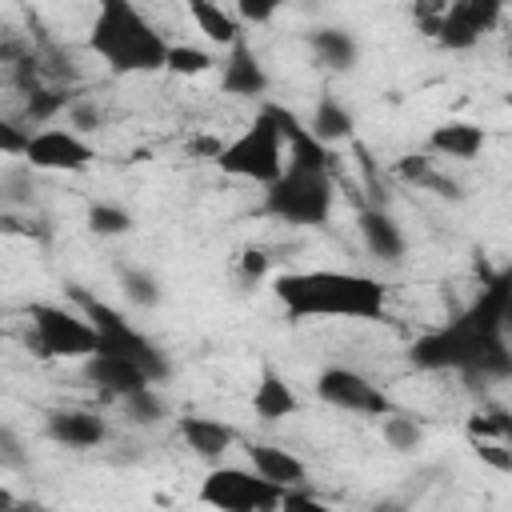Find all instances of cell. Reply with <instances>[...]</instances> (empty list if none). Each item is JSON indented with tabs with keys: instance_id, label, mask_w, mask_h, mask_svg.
Listing matches in <instances>:
<instances>
[{
	"instance_id": "obj_1",
	"label": "cell",
	"mask_w": 512,
	"mask_h": 512,
	"mask_svg": "<svg viewBox=\"0 0 512 512\" xmlns=\"http://www.w3.org/2000/svg\"><path fill=\"white\" fill-rule=\"evenodd\" d=\"M512 308V280L508 272H496L476 304L468 312H460L456 320H448L444 328L424 332L408 356L416 368L424 372H468V376H508L512 372V356H508V340H504V320Z\"/></svg>"
},
{
	"instance_id": "obj_2",
	"label": "cell",
	"mask_w": 512,
	"mask_h": 512,
	"mask_svg": "<svg viewBox=\"0 0 512 512\" xmlns=\"http://www.w3.org/2000/svg\"><path fill=\"white\" fill-rule=\"evenodd\" d=\"M272 296L292 320H376L388 304V292L368 272L340 268H304L280 272Z\"/></svg>"
},
{
	"instance_id": "obj_3",
	"label": "cell",
	"mask_w": 512,
	"mask_h": 512,
	"mask_svg": "<svg viewBox=\"0 0 512 512\" xmlns=\"http://www.w3.org/2000/svg\"><path fill=\"white\" fill-rule=\"evenodd\" d=\"M168 44L172 40L128 0H104L88 28V48L120 76L160 72Z\"/></svg>"
},
{
	"instance_id": "obj_4",
	"label": "cell",
	"mask_w": 512,
	"mask_h": 512,
	"mask_svg": "<svg viewBox=\"0 0 512 512\" xmlns=\"http://www.w3.org/2000/svg\"><path fill=\"white\" fill-rule=\"evenodd\" d=\"M72 304H76V312L92 324V332H96V352H100V356H116V360L136 364L152 384L172 372L168 356H164L136 324H128L120 308H112L108 300H100V296H92V292H84V288H72Z\"/></svg>"
},
{
	"instance_id": "obj_5",
	"label": "cell",
	"mask_w": 512,
	"mask_h": 512,
	"mask_svg": "<svg viewBox=\"0 0 512 512\" xmlns=\"http://www.w3.org/2000/svg\"><path fill=\"white\" fill-rule=\"evenodd\" d=\"M336 204V184L328 172H304V168H284L268 192H264V212L276 216L280 224L296 228H320L328 224Z\"/></svg>"
},
{
	"instance_id": "obj_6",
	"label": "cell",
	"mask_w": 512,
	"mask_h": 512,
	"mask_svg": "<svg viewBox=\"0 0 512 512\" xmlns=\"http://www.w3.org/2000/svg\"><path fill=\"white\" fill-rule=\"evenodd\" d=\"M216 164H220V172L252 180V184H272L284 172V140H280V128H276L268 104L248 120V128L232 144H224L216 152Z\"/></svg>"
},
{
	"instance_id": "obj_7",
	"label": "cell",
	"mask_w": 512,
	"mask_h": 512,
	"mask_svg": "<svg viewBox=\"0 0 512 512\" xmlns=\"http://www.w3.org/2000/svg\"><path fill=\"white\" fill-rule=\"evenodd\" d=\"M28 324H32L28 340L40 356H52V360H88V356H96V332L76 308L32 304Z\"/></svg>"
},
{
	"instance_id": "obj_8",
	"label": "cell",
	"mask_w": 512,
	"mask_h": 512,
	"mask_svg": "<svg viewBox=\"0 0 512 512\" xmlns=\"http://www.w3.org/2000/svg\"><path fill=\"white\" fill-rule=\"evenodd\" d=\"M284 488L260 480L252 468H232V464H216L204 484H200V504H208L212 512H276Z\"/></svg>"
},
{
	"instance_id": "obj_9",
	"label": "cell",
	"mask_w": 512,
	"mask_h": 512,
	"mask_svg": "<svg viewBox=\"0 0 512 512\" xmlns=\"http://www.w3.org/2000/svg\"><path fill=\"white\" fill-rule=\"evenodd\" d=\"M316 396L340 412H352V416H388L392 412V396L372 384L368 376L344 368V364H332V368H320L316 376Z\"/></svg>"
},
{
	"instance_id": "obj_10",
	"label": "cell",
	"mask_w": 512,
	"mask_h": 512,
	"mask_svg": "<svg viewBox=\"0 0 512 512\" xmlns=\"http://www.w3.org/2000/svg\"><path fill=\"white\" fill-rule=\"evenodd\" d=\"M24 160L40 172H84L96 160V148L72 128H40L28 136Z\"/></svg>"
},
{
	"instance_id": "obj_11",
	"label": "cell",
	"mask_w": 512,
	"mask_h": 512,
	"mask_svg": "<svg viewBox=\"0 0 512 512\" xmlns=\"http://www.w3.org/2000/svg\"><path fill=\"white\" fill-rule=\"evenodd\" d=\"M500 4L496 0H456L440 12V20L432 24V36L452 48V52H464L472 44H480V36L500 20Z\"/></svg>"
},
{
	"instance_id": "obj_12",
	"label": "cell",
	"mask_w": 512,
	"mask_h": 512,
	"mask_svg": "<svg viewBox=\"0 0 512 512\" xmlns=\"http://www.w3.org/2000/svg\"><path fill=\"white\" fill-rule=\"evenodd\" d=\"M220 88H224L228 96H252V100L268 92V72H264L260 56H256V48H252L248 40H240V44H232V48L224 52Z\"/></svg>"
},
{
	"instance_id": "obj_13",
	"label": "cell",
	"mask_w": 512,
	"mask_h": 512,
	"mask_svg": "<svg viewBox=\"0 0 512 512\" xmlns=\"http://www.w3.org/2000/svg\"><path fill=\"white\" fill-rule=\"evenodd\" d=\"M44 432H48V440H56L64 448H96V444H104L108 424H104V416H96L88 408H56L44 416Z\"/></svg>"
},
{
	"instance_id": "obj_14",
	"label": "cell",
	"mask_w": 512,
	"mask_h": 512,
	"mask_svg": "<svg viewBox=\"0 0 512 512\" xmlns=\"http://www.w3.org/2000/svg\"><path fill=\"white\" fill-rule=\"evenodd\" d=\"M248 464L260 480L276 484V488H304L308 484V468L296 452L280 448V444H248Z\"/></svg>"
},
{
	"instance_id": "obj_15",
	"label": "cell",
	"mask_w": 512,
	"mask_h": 512,
	"mask_svg": "<svg viewBox=\"0 0 512 512\" xmlns=\"http://www.w3.org/2000/svg\"><path fill=\"white\" fill-rule=\"evenodd\" d=\"M356 228H360V240H364V248L380 260V264H400L404 260V248H408V240H404V232H400V224L384 212V208H364L360 216H356Z\"/></svg>"
},
{
	"instance_id": "obj_16",
	"label": "cell",
	"mask_w": 512,
	"mask_h": 512,
	"mask_svg": "<svg viewBox=\"0 0 512 512\" xmlns=\"http://www.w3.org/2000/svg\"><path fill=\"white\" fill-rule=\"evenodd\" d=\"M84 380H88L92 388H100V392L116 396V400H124V396H132V392H140V388H148V384H152L136 364L116 360V356H100V352L84 360Z\"/></svg>"
},
{
	"instance_id": "obj_17",
	"label": "cell",
	"mask_w": 512,
	"mask_h": 512,
	"mask_svg": "<svg viewBox=\"0 0 512 512\" xmlns=\"http://www.w3.org/2000/svg\"><path fill=\"white\" fill-rule=\"evenodd\" d=\"M180 436L208 464H216L236 444V428H228L224 420H212V416H180Z\"/></svg>"
},
{
	"instance_id": "obj_18",
	"label": "cell",
	"mask_w": 512,
	"mask_h": 512,
	"mask_svg": "<svg viewBox=\"0 0 512 512\" xmlns=\"http://www.w3.org/2000/svg\"><path fill=\"white\" fill-rule=\"evenodd\" d=\"M484 144H488V136L472 120H444L428 132V148L436 156H452V160H472L484 152Z\"/></svg>"
},
{
	"instance_id": "obj_19",
	"label": "cell",
	"mask_w": 512,
	"mask_h": 512,
	"mask_svg": "<svg viewBox=\"0 0 512 512\" xmlns=\"http://www.w3.org/2000/svg\"><path fill=\"white\" fill-rule=\"evenodd\" d=\"M296 408H300V400H296L292 384H288L276 368H264V372H260V380H256V392H252V412H256L260 420L276 424V420L292 416Z\"/></svg>"
},
{
	"instance_id": "obj_20",
	"label": "cell",
	"mask_w": 512,
	"mask_h": 512,
	"mask_svg": "<svg viewBox=\"0 0 512 512\" xmlns=\"http://www.w3.org/2000/svg\"><path fill=\"white\" fill-rule=\"evenodd\" d=\"M188 12H192V20H196V28L208 36V44H216V48H232V44H240L244 40V28H240V20L232 16V8H224V4H208V0H192L188 4Z\"/></svg>"
},
{
	"instance_id": "obj_21",
	"label": "cell",
	"mask_w": 512,
	"mask_h": 512,
	"mask_svg": "<svg viewBox=\"0 0 512 512\" xmlns=\"http://www.w3.org/2000/svg\"><path fill=\"white\" fill-rule=\"evenodd\" d=\"M308 44H312L316 64H324L332 72H348L360 60V44L344 28H316V32H308Z\"/></svg>"
},
{
	"instance_id": "obj_22",
	"label": "cell",
	"mask_w": 512,
	"mask_h": 512,
	"mask_svg": "<svg viewBox=\"0 0 512 512\" xmlns=\"http://www.w3.org/2000/svg\"><path fill=\"white\" fill-rule=\"evenodd\" d=\"M396 176L416 184V188H424V192H432V196H444V200H460L464 196L460 184L448 172H440L436 160H428V156H400L396 160Z\"/></svg>"
},
{
	"instance_id": "obj_23",
	"label": "cell",
	"mask_w": 512,
	"mask_h": 512,
	"mask_svg": "<svg viewBox=\"0 0 512 512\" xmlns=\"http://www.w3.org/2000/svg\"><path fill=\"white\" fill-rule=\"evenodd\" d=\"M324 148H332L336 140H344V136H352V112L340 104V100H332V96H320V104L312 108V120L304 124Z\"/></svg>"
},
{
	"instance_id": "obj_24",
	"label": "cell",
	"mask_w": 512,
	"mask_h": 512,
	"mask_svg": "<svg viewBox=\"0 0 512 512\" xmlns=\"http://www.w3.org/2000/svg\"><path fill=\"white\" fill-rule=\"evenodd\" d=\"M380 432H384V444L392 448V452H412V448H420V440H424V428L416 424V416H408V412H388V416H380Z\"/></svg>"
},
{
	"instance_id": "obj_25",
	"label": "cell",
	"mask_w": 512,
	"mask_h": 512,
	"mask_svg": "<svg viewBox=\"0 0 512 512\" xmlns=\"http://www.w3.org/2000/svg\"><path fill=\"white\" fill-rule=\"evenodd\" d=\"M212 64H216L212 52L200 44H168V56H164V68L176 76H204Z\"/></svg>"
},
{
	"instance_id": "obj_26",
	"label": "cell",
	"mask_w": 512,
	"mask_h": 512,
	"mask_svg": "<svg viewBox=\"0 0 512 512\" xmlns=\"http://www.w3.org/2000/svg\"><path fill=\"white\" fill-rule=\"evenodd\" d=\"M120 408H124V416H128L132 424H160V420L168 416V404H164V396H160L152 384L140 388V392H132V396H124Z\"/></svg>"
},
{
	"instance_id": "obj_27",
	"label": "cell",
	"mask_w": 512,
	"mask_h": 512,
	"mask_svg": "<svg viewBox=\"0 0 512 512\" xmlns=\"http://www.w3.org/2000/svg\"><path fill=\"white\" fill-rule=\"evenodd\" d=\"M88 228H92L96 236H124V232H132V212L120 208V204L100 200V204L88 208Z\"/></svg>"
},
{
	"instance_id": "obj_28",
	"label": "cell",
	"mask_w": 512,
	"mask_h": 512,
	"mask_svg": "<svg viewBox=\"0 0 512 512\" xmlns=\"http://www.w3.org/2000/svg\"><path fill=\"white\" fill-rule=\"evenodd\" d=\"M120 288H124L128 304H136V308H156L160 304V280L152 272H144V268H128L120 276Z\"/></svg>"
},
{
	"instance_id": "obj_29",
	"label": "cell",
	"mask_w": 512,
	"mask_h": 512,
	"mask_svg": "<svg viewBox=\"0 0 512 512\" xmlns=\"http://www.w3.org/2000/svg\"><path fill=\"white\" fill-rule=\"evenodd\" d=\"M68 104H72V100H68V92H64V88L40 84L36 92H28V104H24V108H28V116H32V120H52V116H56V112H64Z\"/></svg>"
},
{
	"instance_id": "obj_30",
	"label": "cell",
	"mask_w": 512,
	"mask_h": 512,
	"mask_svg": "<svg viewBox=\"0 0 512 512\" xmlns=\"http://www.w3.org/2000/svg\"><path fill=\"white\" fill-rule=\"evenodd\" d=\"M276 512H332V508H328L324 500H316L312 492H304V488H288V492L280 496Z\"/></svg>"
},
{
	"instance_id": "obj_31",
	"label": "cell",
	"mask_w": 512,
	"mask_h": 512,
	"mask_svg": "<svg viewBox=\"0 0 512 512\" xmlns=\"http://www.w3.org/2000/svg\"><path fill=\"white\" fill-rule=\"evenodd\" d=\"M476 456L496 472H512V448H504V440H476Z\"/></svg>"
},
{
	"instance_id": "obj_32",
	"label": "cell",
	"mask_w": 512,
	"mask_h": 512,
	"mask_svg": "<svg viewBox=\"0 0 512 512\" xmlns=\"http://www.w3.org/2000/svg\"><path fill=\"white\" fill-rule=\"evenodd\" d=\"M68 128H72L76 136L96 132V128H100V108H96V104H68Z\"/></svg>"
},
{
	"instance_id": "obj_33",
	"label": "cell",
	"mask_w": 512,
	"mask_h": 512,
	"mask_svg": "<svg viewBox=\"0 0 512 512\" xmlns=\"http://www.w3.org/2000/svg\"><path fill=\"white\" fill-rule=\"evenodd\" d=\"M24 148H28V132L0 116V156H24Z\"/></svg>"
},
{
	"instance_id": "obj_34",
	"label": "cell",
	"mask_w": 512,
	"mask_h": 512,
	"mask_svg": "<svg viewBox=\"0 0 512 512\" xmlns=\"http://www.w3.org/2000/svg\"><path fill=\"white\" fill-rule=\"evenodd\" d=\"M232 16L240 20V28H244V24H268V20L276 16V4H248V0H244V4L232 8Z\"/></svg>"
},
{
	"instance_id": "obj_35",
	"label": "cell",
	"mask_w": 512,
	"mask_h": 512,
	"mask_svg": "<svg viewBox=\"0 0 512 512\" xmlns=\"http://www.w3.org/2000/svg\"><path fill=\"white\" fill-rule=\"evenodd\" d=\"M0 512H48V508L32 504V500H16L12 492H0Z\"/></svg>"
}]
</instances>
